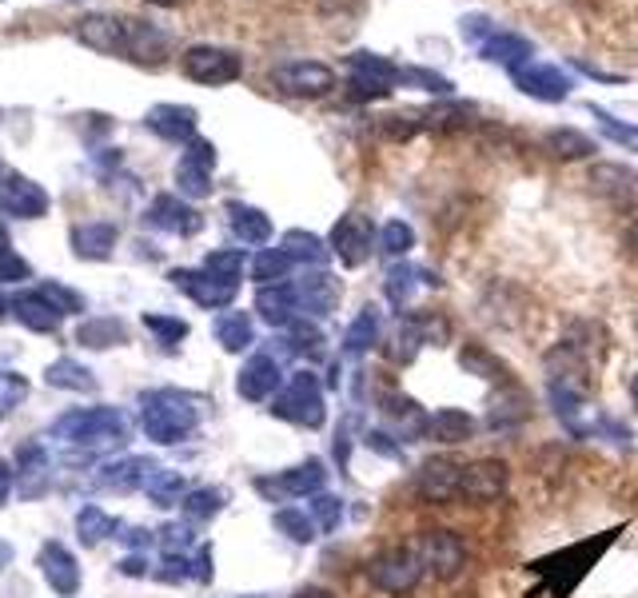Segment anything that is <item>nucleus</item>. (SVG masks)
<instances>
[{"label":"nucleus","instance_id":"1","mask_svg":"<svg viewBox=\"0 0 638 598\" xmlns=\"http://www.w3.org/2000/svg\"><path fill=\"white\" fill-rule=\"evenodd\" d=\"M627 531V527H610V531H599L595 539H582V542H571V547H562V551H554V555H547V559H539V562H531V575H539L543 579V590L551 598H571L575 595V587H579L587 575H591V567L595 562L607 555V547L619 535Z\"/></svg>","mask_w":638,"mask_h":598},{"label":"nucleus","instance_id":"2","mask_svg":"<svg viewBox=\"0 0 638 598\" xmlns=\"http://www.w3.org/2000/svg\"><path fill=\"white\" fill-rule=\"evenodd\" d=\"M420 575H423L420 555L408 551V547H391V551H380L372 562H367V579H372V587L391 598L411 595V590L420 587Z\"/></svg>","mask_w":638,"mask_h":598},{"label":"nucleus","instance_id":"3","mask_svg":"<svg viewBox=\"0 0 638 598\" xmlns=\"http://www.w3.org/2000/svg\"><path fill=\"white\" fill-rule=\"evenodd\" d=\"M400 85V68L375 52H352L347 57V96L352 100H383Z\"/></svg>","mask_w":638,"mask_h":598},{"label":"nucleus","instance_id":"4","mask_svg":"<svg viewBox=\"0 0 638 598\" xmlns=\"http://www.w3.org/2000/svg\"><path fill=\"white\" fill-rule=\"evenodd\" d=\"M239 72H244V60H239V52H232V48H219V45H192L188 52H184V77L196 80V85H232V80H239Z\"/></svg>","mask_w":638,"mask_h":598},{"label":"nucleus","instance_id":"5","mask_svg":"<svg viewBox=\"0 0 638 598\" xmlns=\"http://www.w3.org/2000/svg\"><path fill=\"white\" fill-rule=\"evenodd\" d=\"M276 415L300 428H320L324 423V391L315 383L312 371H300L296 380L287 383V391L276 399Z\"/></svg>","mask_w":638,"mask_h":598},{"label":"nucleus","instance_id":"6","mask_svg":"<svg viewBox=\"0 0 638 598\" xmlns=\"http://www.w3.org/2000/svg\"><path fill=\"white\" fill-rule=\"evenodd\" d=\"M514 88L531 100H543V105H562L571 96V77L554 65H543V60H527V65L511 68Z\"/></svg>","mask_w":638,"mask_h":598},{"label":"nucleus","instance_id":"7","mask_svg":"<svg viewBox=\"0 0 638 598\" xmlns=\"http://www.w3.org/2000/svg\"><path fill=\"white\" fill-rule=\"evenodd\" d=\"M272 85L284 96H304V100H312V96L332 92L335 72L327 65H320V60H292V65H279L276 72H272Z\"/></svg>","mask_w":638,"mask_h":598},{"label":"nucleus","instance_id":"8","mask_svg":"<svg viewBox=\"0 0 638 598\" xmlns=\"http://www.w3.org/2000/svg\"><path fill=\"white\" fill-rule=\"evenodd\" d=\"M420 562L428 570L431 579H455L463 562H468V551H463V542H459L455 531H423L420 539Z\"/></svg>","mask_w":638,"mask_h":598},{"label":"nucleus","instance_id":"9","mask_svg":"<svg viewBox=\"0 0 638 598\" xmlns=\"http://www.w3.org/2000/svg\"><path fill=\"white\" fill-rule=\"evenodd\" d=\"M128 20L132 17H116V12H88L77 20V40L92 52H112L125 57L128 48Z\"/></svg>","mask_w":638,"mask_h":598},{"label":"nucleus","instance_id":"10","mask_svg":"<svg viewBox=\"0 0 638 598\" xmlns=\"http://www.w3.org/2000/svg\"><path fill=\"white\" fill-rule=\"evenodd\" d=\"M332 247H335V256L343 259L347 267H360L372 259L375 252V228H372V219L367 216H343L340 224L332 228Z\"/></svg>","mask_w":638,"mask_h":598},{"label":"nucleus","instance_id":"11","mask_svg":"<svg viewBox=\"0 0 638 598\" xmlns=\"http://www.w3.org/2000/svg\"><path fill=\"white\" fill-rule=\"evenodd\" d=\"M420 494L435 507L463 499V467H459L455 459H448V455L428 459V463H423V471H420Z\"/></svg>","mask_w":638,"mask_h":598},{"label":"nucleus","instance_id":"12","mask_svg":"<svg viewBox=\"0 0 638 598\" xmlns=\"http://www.w3.org/2000/svg\"><path fill=\"white\" fill-rule=\"evenodd\" d=\"M212 168H216V148L208 140H192L184 160L176 164V184L184 196L204 199L212 192Z\"/></svg>","mask_w":638,"mask_h":598},{"label":"nucleus","instance_id":"13","mask_svg":"<svg viewBox=\"0 0 638 598\" xmlns=\"http://www.w3.org/2000/svg\"><path fill=\"white\" fill-rule=\"evenodd\" d=\"M507 491V463L499 459H475L463 467V499L468 503H495Z\"/></svg>","mask_w":638,"mask_h":598},{"label":"nucleus","instance_id":"14","mask_svg":"<svg viewBox=\"0 0 638 598\" xmlns=\"http://www.w3.org/2000/svg\"><path fill=\"white\" fill-rule=\"evenodd\" d=\"M176 284L184 287V292L196 300V304H204V307H224V304H232L236 300V287H239V280H228V276H216V272H176Z\"/></svg>","mask_w":638,"mask_h":598},{"label":"nucleus","instance_id":"15","mask_svg":"<svg viewBox=\"0 0 638 598\" xmlns=\"http://www.w3.org/2000/svg\"><path fill=\"white\" fill-rule=\"evenodd\" d=\"M171 37L164 29H156L153 20H128V48L125 60L136 65H164L168 60Z\"/></svg>","mask_w":638,"mask_h":598},{"label":"nucleus","instance_id":"16","mask_svg":"<svg viewBox=\"0 0 638 598\" xmlns=\"http://www.w3.org/2000/svg\"><path fill=\"white\" fill-rule=\"evenodd\" d=\"M144 124H148V133H156L160 140L192 144V136H196V108H188V105H156V108H148Z\"/></svg>","mask_w":638,"mask_h":598},{"label":"nucleus","instance_id":"17","mask_svg":"<svg viewBox=\"0 0 638 598\" xmlns=\"http://www.w3.org/2000/svg\"><path fill=\"white\" fill-rule=\"evenodd\" d=\"M259 491L272 494V499H292V494H312L324 487V463L320 459H307L296 471H284L279 479H259Z\"/></svg>","mask_w":638,"mask_h":598},{"label":"nucleus","instance_id":"18","mask_svg":"<svg viewBox=\"0 0 638 598\" xmlns=\"http://www.w3.org/2000/svg\"><path fill=\"white\" fill-rule=\"evenodd\" d=\"M587 184H591V192L615 199V204H630L638 196V171L622 168V164H595Z\"/></svg>","mask_w":638,"mask_h":598},{"label":"nucleus","instance_id":"19","mask_svg":"<svg viewBox=\"0 0 638 598\" xmlns=\"http://www.w3.org/2000/svg\"><path fill=\"white\" fill-rule=\"evenodd\" d=\"M0 208L12 212V216H45L48 196L37 184L24 180V176H9V180L0 184Z\"/></svg>","mask_w":638,"mask_h":598},{"label":"nucleus","instance_id":"20","mask_svg":"<svg viewBox=\"0 0 638 598\" xmlns=\"http://www.w3.org/2000/svg\"><path fill=\"white\" fill-rule=\"evenodd\" d=\"M423 343H428V335H423V315L420 320H415V315H400V323L391 327L387 343H383V355H387L391 363H411L420 355Z\"/></svg>","mask_w":638,"mask_h":598},{"label":"nucleus","instance_id":"21","mask_svg":"<svg viewBox=\"0 0 638 598\" xmlns=\"http://www.w3.org/2000/svg\"><path fill=\"white\" fill-rule=\"evenodd\" d=\"M296 295L304 312L332 315L335 304H340V284H335V276H327V272H312V276H304L296 284Z\"/></svg>","mask_w":638,"mask_h":598},{"label":"nucleus","instance_id":"22","mask_svg":"<svg viewBox=\"0 0 638 598\" xmlns=\"http://www.w3.org/2000/svg\"><path fill=\"white\" fill-rule=\"evenodd\" d=\"M148 224H153V228L180 232V236H192V232L204 228V219L196 216L188 204H180L176 196H160V199H156L153 208H148Z\"/></svg>","mask_w":638,"mask_h":598},{"label":"nucleus","instance_id":"23","mask_svg":"<svg viewBox=\"0 0 638 598\" xmlns=\"http://www.w3.org/2000/svg\"><path fill=\"white\" fill-rule=\"evenodd\" d=\"M479 57L491 60V65L519 68L531 60V40H523L519 32H491V37L479 45Z\"/></svg>","mask_w":638,"mask_h":598},{"label":"nucleus","instance_id":"24","mask_svg":"<svg viewBox=\"0 0 638 598\" xmlns=\"http://www.w3.org/2000/svg\"><path fill=\"white\" fill-rule=\"evenodd\" d=\"M475 419L468 415V411H435V415L428 419V439H435V443H468V439H475Z\"/></svg>","mask_w":638,"mask_h":598},{"label":"nucleus","instance_id":"25","mask_svg":"<svg viewBox=\"0 0 638 598\" xmlns=\"http://www.w3.org/2000/svg\"><path fill=\"white\" fill-rule=\"evenodd\" d=\"M296 307H300V295L292 284H267V287H259V295H256V312L264 315L267 323H276V327L292 320Z\"/></svg>","mask_w":638,"mask_h":598},{"label":"nucleus","instance_id":"26","mask_svg":"<svg viewBox=\"0 0 638 598\" xmlns=\"http://www.w3.org/2000/svg\"><path fill=\"white\" fill-rule=\"evenodd\" d=\"M276 388H279V367L272 355H256L248 367L239 371V391H244V399H264Z\"/></svg>","mask_w":638,"mask_h":598},{"label":"nucleus","instance_id":"27","mask_svg":"<svg viewBox=\"0 0 638 598\" xmlns=\"http://www.w3.org/2000/svg\"><path fill=\"white\" fill-rule=\"evenodd\" d=\"M228 228L236 232V239H244V244H267L272 219L259 208H248V204H228Z\"/></svg>","mask_w":638,"mask_h":598},{"label":"nucleus","instance_id":"28","mask_svg":"<svg viewBox=\"0 0 638 598\" xmlns=\"http://www.w3.org/2000/svg\"><path fill=\"white\" fill-rule=\"evenodd\" d=\"M547 153H551L554 160H587V156H595L599 148H595L591 136L575 133V128H554V133L547 136Z\"/></svg>","mask_w":638,"mask_h":598},{"label":"nucleus","instance_id":"29","mask_svg":"<svg viewBox=\"0 0 638 598\" xmlns=\"http://www.w3.org/2000/svg\"><path fill=\"white\" fill-rule=\"evenodd\" d=\"M112 244H116V228L112 224H85V228H77L72 232V247H77L80 256H88V259H105L108 252H112Z\"/></svg>","mask_w":638,"mask_h":598},{"label":"nucleus","instance_id":"30","mask_svg":"<svg viewBox=\"0 0 638 598\" xmlns=\"http://www.w3.org/2000/svg\"><path fill=\"white\" fill-rule=\"evenodd\" d=\"M463 367L471 371V375H479V380H491L495 388H507V383H514L511 380V371H507V363H499L491 352H483V347H463Z\"/></svg>","mask_w":638,"mask_h":598},{"label":"nucleus","instance_id":"31","mask_svg":"<svg viewBox=\"0 0 638 598\" xmlns=\"http://www.w3.org/2000/svg\"><path fill=\"white\" fill-rule=\"evenodd\" d=\"M375 343H380V312H375V307H363L360 320L347 327L343 347H347V355H363L367 347H375Z\"/></svg>","mask_w":638,"mask_h":598},{"label":"nucleus","instance_id":"32","mask_svg":"<svg viewBox=\"0 0 638 598\" xmlns=\"http://www.w3.org/2000/svg\"><path fill=\"white\" fill-rule=\"evenodd\" d=\"M491 423L495 428H503V423H519V419H527V395L514 383H507V388L495 391V399H491Z\"/></svg>","mask_w":638,"mask_h":598},{"label":"nucleus","instance_id":"33","mask_svg":"<svg viewBox=\"0 0 638 598\" xmlns=\"http://www.w3.org/2000/svg\"><path fill=\"white\" fill-rule=\"evenodd\" d=\"M284 252L296 259V264H312V267L327 259V244L320 236H312V232H287Z\"/></svg>","mask_w":638,"mask_h":598},{"label":"nucleus","instance_id":"34","mask_svg":"<svg viewBox=\"0 0 638 598\" xmlns=\"http://www.w3.org/2000/svg\"><path fill=\"white\" fill-rule=\"evenodd\" d=\"M252 272H256L259 284H279V280H287V272H292V256H287L284 247H264L256 256V264H252Z\"/></svg>","mask_w":638,"mask_h":598},{"label":"nucleus","instance_id":"35","mask_svg":"<svg viewBox=\"0 0 638 598\" xmlns=\"http://www.w3.org/2000/svg\"><path fill=\"white\" fill-rule=\"evenodd\" d=\"M216 340L224 343L228 352H239V347H248V343H252V323H248V315H239V312L219 315V320H216Z\"/></svg>","mask_w":638,"mask_h":598},{"label":"nucleus","instance_id":"36","mask_svg":"<svg viewBox=\"0 0 638 598\" xmlns=\"http://www.w3.org/2000/svg\"><path fill=\"white\" fill-rule=\"evenodd\" d=\"M423 280V267H391L387 272V300L395 307H403L411 300V292H415V284Z\"/></svg>","mask_w":638,"mask_h":598},{"label":"nucleus","instance_id":"37","mask_svg":"<svg viewBox=\"0 0 638 598\" xmlns=\"http://www.w3.org/2000/svg\"><path fill=\"white\" fill-rule=\"evenodd\" d=\"M380 247L387 252V256H408L411 247H415V232H411V224H403V219H387L380 232Z\"/></svg>","mask_w":638,"mask_h":598},{"label":"nucleus","instance_id":"38","mask_svg":"<svg viewBox=\"0 0 638 598\" xmlns=\"http://www.w3.org/2000/svg\"><path fill=\"white\" fill-rule=\"evenodd\" d=\"M276 527L287 535V539H296V542H312L315 539V522L307 519V514H300V511H279Z\"/></svg>","mask_w":638,"mask_h":598},{"label":"nucleus","instance_id":"39","mask_svg":"<svg viewBox=\"0 0 638 598\" xmlns=\"http://www.w3.org/2000/svg\"><path fill=\"white\" fill-rule=\"evenodd\" d=\"M400 85H411V88H428V92H435V96H448L451 88V80H443V77H435V72H428V68H403L400 72Z\"/></svg>","mask_w":638,"mask_h":598},{"label":"nucleus","instance_id":"40","mask_svg":"<svg viewBox=\"0 0 638 598\" xmlns=\"http://www.w3.org/2000/svg\"><path fill=\"white\" fill-rule=\"evenodd\" d=\"M315 514V527H324V531H335V522H340V499L335 494H320L312 507Z\"/></svg>","mask_w":638,"mask_h":598},{"label":"nucleus","instance_id":"41","mask_svg":"<svg viewBox=\"0 0 638 598\" xmlns=\"http://www.w3.org/2000/svg\"><path fill=\"white\" fill-rule=\"evenodd\" d=\"M320 343H324V335L312 323H296L292 327V347H300V352H320Z\"/></svg>","mask_w":638,"mask_h":598},{"label":"nucleus","instance_id":"42","mask_svg":"<svg viewBox=\"0 0 638 598\" xmlns=\"http://www.w3.org/2000/svg\"><path fill=\"white\" fill-rule=\"evenodd\" d=\"M296 598H332V595H327V590H315V587H307V590H300Z\"/></svg>","mask_w":638,"mask_h":598},{"label":"nucleus","instance_id":"43","mask_svg":"<svg viewBox=\"0 0 638 598\" xmlns=\"http://www.w3.org/2000/svg\"><path fill=\"white\" fill-rule=\"evenodd\" d=\"M627 244L638 252V219H635V224H630V228H627Z\"/></svg>","mask_w":638,"mask_h":598},{"label":"nucleus","instance_id":"44","mask_svg":"<svg viewBox=\"0 0 638 598\" xmlns=\"http://www.w3.org/2000/svg\"><path fill=\"white\" fill-rule=\"evenodd\" d=\"M630 399H635V408H638V375H635V383H630Z\"/></svg>","mask_w":638,"mask_h":598},{"label":"nucleus","instance_id":"45","mask_svg":"<svg viewBox=\"0 0 638 598\" xmlns=\"http://www.w3.org/2000/svg\"><path fill=\"white\" fill-rule=\"evenodd\" d=\"M148 4H176V0H148Z\"/></svg>","mask_w":638,"mask_h":598},{"label":"nucleus","instance_id":"46","mask_svg":"<svg viewBox=\"0 0 638 598\" xmlns=\"http://www.w3.org/2000/svg\"><path fill=\"white\" fill-rule=\"evenodd\" d=\"M0 252H4V232H0Z\"/></svg>","mask_w":638,"mask_h":598}]
</instances>
